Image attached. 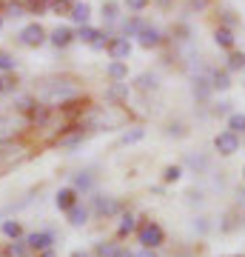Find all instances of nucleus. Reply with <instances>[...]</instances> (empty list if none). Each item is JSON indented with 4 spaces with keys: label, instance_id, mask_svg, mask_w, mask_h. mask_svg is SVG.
Returning <instances> with one entry per match:
<instances>
[{
    "label": "nucleus",
    "instance_id": "1",
    "mask_svg": "<svg viewBox=\"0 0 245 257\" xmlns=\"http://www.w3.org/2000/svg\"><path fill=\"white\" fill-rule=\"evenodd\" d=\"M137 240H140V246L143 248H157L165 243V231L160 223H151V220H143L137 226Z\"/></svg>",
    "mask_w": 245,
    "mask_h": 257
},
{
    "label": "nucleus",
    "instance_id": "2",
    "mask_svg": "<svg viewBox=\"0 0 245 257\" xmlns=\"http://www.w3.org/2000/svg\"><path fill=\"white\" fill-rule=\"evenodd\" d=\"M214 149H217L219 155H234V152H239V135H234V132H219L217 138H214Z\"/></svg>",
    "mask_w": 245,
    "mask_h": 257
},
{
    "label": "nucleus",
    "instance_id": "3",
    "mask_svg": "<svg viewBox=\"0 0 245 257\" xmlns=\"http://www.w3.org/2000/svg\"><path fill=\"white\" fill-rule=\"evenodd\" d=\"M43 40H46V32H43L40 23H29V26L20 32V43H23V46H40Z\"/></svg>",
    "mask_w": 245,
    "mask_h": 257
},
{
    "label": "nucleus",
    "instance_id": "4",
    "mask_svg": "<svg viewBox=\"0 0 245 257\" xmlns=\"http://www.w3.org/2000/svg\"><path fill=\"white\" fill-rule=\"evenodd\" d=\"M74 94H77V89H74V86H69V83H60V86H46V89H43V97L49 103L66 100V97H74Z\"/></svg>",
    "mask_w": 245,
    "mask_h": 257
},
{
    "label": "nucleus",
    "instance_id": "5",
    "mask_svg": "<svg viewBox=\"0 0 245 257\" xmlns=\"http://www.w3.org/2000/svg\"><path fill=\"white\" fill-rule=\"evenodd\" d=\"M109 55L111 60H126L128 55H131V43H128V37H114V40H109Z\"/></svg>",
    "mask_w": 245,
    "mask_h": 257
},
{
    "label": "nucleus",
    "instance_id": "6",
    "mask_svg": "<svg viewBox=\"0 0 245 257\" xmlns=\"http://www.w3.org/2000/svg\"><path fill=\"white\" fill-rule=\"evenodd\" d=\"M94 211L100 214V217H114L120 211V203L114 197H94Z\"/></svg>",
    "mask_w": 245,
    "mask_h": 257
},
{
    "label": "nucleus",
    "instance_id": "7",
    "mask_svg": "<svg viewBox=\"0 0 245 257\" xmlns=\"http://www.w3.org/2000/svg\"><path fill=\"white\" fill-rule=\"evenodd\" d=\"M140 46H145V49H151V46H160L163 43V35H160V29H154V26H148L145 23L143 29H140Z\"/></svg>",
    "mask_w": 245,
    "mask_h": 257
},
{
    "label": "nucleus",
    "instance_id": "8",
    "mask_svg": "<svg viewBox=\"0 0 245 257\" xmlns=\"http://www.w3.org/2000/svg\"><path fill=\"white\" fill-rule=\"evenodd\" d=\"M29 248H40V251H46V248H52V243H55V237H52V231H35V234H29L26 237Z\"/></svg>",
    "mask_w": 245,
    "mask_h": 257
},
{
    "label": "nucleus",
    "instance_id": "9",
    "mask_svg": "<svg viewBox=\"0 0 245 257\" xmlns=\"http://www.w3.org/2000/svg\"><path fill=\"white\" fill-rule=\"evenodd\" d=\"M106 74H109L114 83H123L128 77V66H126V60H111L109 63V69H106Z\"/></svg>",
    "mask_w": 245,
    "mask_h": 257
},
{
    "label": "nucleus",
    "instance_id": "10",
    "mask_svg": "<svg viewBox=\"0 0 245 257\" xmlns=\"http://www.w3.org/2000/svg\"><path fill=\"white\" fill-rule=\"evenodd\" d=\"M55 203H57V209L60 211H69L74 203H77V192H74V189H60L57 197H55Z\"/></svg>",
    "mask_w": 245,
    "mask_h": 257
},
{
    "label": "nucleus",
    "instance_id": "11",
    "mask_svg": "<svg viewBox=\"0 0 245 257\" xmlns=\"http://www.w3.org/2000/svg\"><path fill=\"white\" fill-rule=\"evenodd\" d=\"M66 217H69V223H72V226H83V223L89 220V209H86V206H80V203H74L72 209L66 211Z\"/></svg>",
    "mask_w": 245,
    "mask_h": 257
},
{
    "label": "nucleus",
    "instance_id": "12",
    "mask_svg": "<svg viewBox=\"0 0 245 257\" xmlns=\"http://www.w3.org/2000/svg\"><path fill=\"white\" fill-rule=\"evenodd\" d=\"M208 80H211V89H219V92H225L228 86H231V72H225V69H222V72H219V69H214Z\"/></svg>",
    "mask_w": 245,
    "mask_h": 257
},
{
    "label": "nucleus",
    "instance_id": "13",
    "mask_svg": "<svg viewBox=\"0 0 245 257\" xmlns=\"http://www.w3.org/2000/svg\"><path fill=\"white\" fill-rule=\"evenodd\" d=\"M234 32L231 29H225V26H219L217 32H214V43H217L219 49H234Z\"/></svg>",
    "mask_w": 245,
    "mask_h": 257
},
{
    "label": "nucleus",
    "instance_id": "14",
    "mask_svg": "<svg viewBox=\"0 0 245 257\" xmlns=\"http://www.w3.org/2000/svg\"><path fill=\"white\" fill-rule=\"evenodd\" d=\"M72 15H69V18L74 20V23H80V26H86V23H89V18H91V9L89 6H86V3H72Z\"/></svg>",
    "mask_w": 245,
    "mask_h": 257
},
{
    "label": "nucleus",
    "instance_id": "15",
    "mask_svg": "<svg viewBox=\"0 0 245 257\" xmlns=\"http://www.w3.org/2000/svg\"><path fill=\"white\" fill-rule=\"evenodd\" d=\"M72 40H74V32L69 26H57L55 32H52V43H55V46H69Z\"/></svg>",
    "mask_w": 245,
    "mask_h": 257
},
{
    "label": "nucleus",
    "instance_id": "16",
    "mask_svg": "<svg viewBox=\"0 0 245 257\" xmlns=\"http://www.w3.org/2000/svg\"><path fill=\"white\" fill-rule=\"evenodd\" d=\"M208 94H211L208 77H194V97H197V100H208Z\"/></svg>",
    "mask_w": 245,
    "mask_h": 257
},
{
    "label": "nucleus",
    "instance_id": "17",
    "mask_svg": "<svg viewBox=\"0 0 245 257\" xmlns=\"http://www.w3.org/2000/svg\"><path fill=\"white\" fill-rule=\"evenodd\" d=\"M15 132H18V120L15 117H0V140L15 138Z\"/></svg>",
    "mask_w": 245,
    "mask_h": 257
},
{
    "label": "nucleus",
    "instance_id": "18",
    "mask_svg": "<svg viewBox=\"0 0 245 257\" xmlns=\"http://www.w3.org/2000/svg\"><path fill=\"white\" fill-rule=\"evenodd\" d=\"M134 229H137V217L134 214H123V217H120V226H117V234L126 237V234H131Z\"/></svg>",
    "mask_w": 245,
    "mask_h": 257
},
{
    "label": "nucleus",
    "instance_id": "19",
    "mask_svg": "<svg viewBox=\"0 0 245 257\" xmlns=\"http://www.w3.org/2000/svg\"><path fill=\"white\" fill-rule=\"evenodd\" d=\"M242 69H245V52H231L225 72H242Z\"/></svg>",
    "mask_w": 245,
    "mask_h": 257
},
{
    "label": "nucleus",
    "instance_id": "20",
    "mask_svg": "<svg viewBox=\"0 0 245 257\" xmlns=\"http://www.w3.org/2000/svg\"><path fill=\"white\" fill-rule=\"evenodd\" d=\"M228 132H234V135H245V114H231L228 117Z\"/></svg>",
    "mask_w": 245,
    "mask_h": 257
},
{
    "label": "nucleus",
    "instance_id": "21",
    "mask_svg": "<svg viewBox=\"0 0 245 257\" xmlns=\"http://www.w3.org/2000/svg\"><path fill=\"white\" fill-rule=\"evenodd\" d=\"M106 97L109 100H123V97H128V83H114L109 92H106Z\"/></svg>",
    "mask_w": 245,
    "mask_h": 257
},
{
    "label": "nucleus",
    "instance_id": "22",
    "mask_svg": "<svg viewBox=\"0 0 245 257\" xmlns=\"http://www.w3.org/2000/svg\"><path fill=\"white\" fill-rule=\"evenodd\" d=\"M3 234L12 237V240H18L20 234H23V226H20L18 220H6V223H3Z\"/></svg>",
    "mask_w": 245,
    "mask_h": 257
},
{
    "label": "nucleus",
    "instance_id": "23",
    "mask_svg": "<svg viewBox=\"0 0 245 257\" xmlns=\"http://www.w3.org/2000/svg\"><path fill=\"white\" fill-rule=\"evenodd\" d=\"M143 26H145V20H140V18H131V20L126 23V26H123V32H126V37H137Z\"/></svg>",
    "mask_w": 245,
    "mask_h": 257
},
{
    "label": "nucleus",
    "instance_id": "24",
    "mask_svg": "<svg viewBox=\"0 0 245 257\" xmlns=\"http://www.w3.org/2000/svg\"><path fill=\"white\" fill-rule=\"evenodd\" d=\"M143 128H131V132H126L123 138H120V146H131V143H137V140H143Z\"/></svg>",
    "mask_w": 245,
    "mask_h": 257
},
{
    "label": "nucleus",
    "instance_id": "25",
    "mask_svg": "<svg viewBox=\"0 0 245 257\" xmlns=\"http://www.w3.org/2000/svg\"><path fill=\"white\" fill-rule=\"evenodd\" d=\"M94 251H97V257H114L120 251V246H117V243H97Z\"/></svg>",
    "mask_w": 245,
    "mask_h": 257
},
{
    "label": "nucleus",
    "instance_id": "26",
    "mask_svg": "<svg viewBox=\"0 0 245 257\" xmlns=\"http://www.w3.org/2000/svg\"><path fill=\"white\" fill-rule=\"evenodd\" d=\"M117 3H114V0H106V3H103V18H106V20H109V23H111V20H117Z\"/></svg>",
    "mask_w": 245,
    "mask_h": 257
},
{
    "label": "nucleus",
    "instance_id": "27",
    "mask_svg": "<svg viewBox=\"0 0 245 257\" xmlns=\"http://www.w3.org/2000/svg\"><path fill=\"white\" fill-rule=\"evenodd\" d=\"M180 177H182V169H180V166H168V169L163 172V180H165V183H177Z\"/></svg>",
    "mask_w": 245,
    "mask_h": 257
},
{
    "label": "nucleus",
    "instance_id": "28",
    "mask_svg": "<svg viewBox=\"0 0 245 257\" xmlns=\"http://www.w3.org/2000/svg\"><path fill=\"white\" fill-rule=\"evenodd\" d=\"M9 254L12 257H26L29 254V243H20V240H15L9 246Z\"/></svg>",
    "mask_w": 245,
    "mask_h": 257
},
{
    "label": "nucleus",
    "instance_id": "29",
    "mask_svg": "<svg viewBox=\"0 0 245 257\" xmlns=\"http://www.w3.org/2000/svg\"><path fill=\"white\" fill-rule=\"evenodd\" d=\"M15 63H18V60H15L9 52H0V72H12V69H15Z\"/></svg>",
    "mask_w": 245,
    "mask_h": 257
},
{
    "label": "nucleus",
    "instance_id": "30",
    "mask_svg": "<svg viewBox=\"0 0 245 257\" xmlns=\"http://www.w3.org/2000/svg\"><path fill=\"white\" fill-rule=\"evenodd\" d=\"M77 37H80L83 43H91V40L97 37V29H91L89 23H86V26H80V32H77Z\"/></svg>",
    "mask_w": 245,
    "mask_h": 257
},
{
    "label": "nucleus",
    "instance_id": "31",
    "mask_svg": "<svg viewBox=\"0 0 245 257\" xmlns=\"http://www.w3.org/2000/svg\"><path fill=\"white\" fill-rule=\"evenodd\" d=\"M74 186H77V189H83V192H86V189H91L89 172H80V175H74Z\"/></svg>",
    "mask_w": 245,
    "mask_h": 257
},
{
    "label": "nucleus",
    "instance_id": "32",
    "mask_svg": "<svg viewBox=\"0 0 245 257\" xmlns=\"http://www.w3.org/2000/svg\"><path fill=\"white\" fill-rule=\"evenodd\" d=\"M137 86H140V89H157V77L154 74H143V77L137 80Z\"/></svg>",
    "mask_w": 245,
    "mask_h": 257
},
{
    "label": "nucleus",
    "instance_id": "33",
    "mask_svg": "<svg viewBox=\"0 0 245 257\" xmlns=\"http://www.w3.org/2000/svg\"><path fill=\"white\" fill-rule=\"evenodd\" d=\"M26 9H29V12H35V15H40V12L49 9V3H46V0H29Z\"/></svg>",
    "mask_w": 245,
    "mask_h": 257
},
{
    "label": "nucleus",
    "instance_id": "34",
    "mask_svg": "<svg viewBox=\"0 0 245 257\" xmlns=\"http://www.w3.org/2000/svg\"><path fill=\"white\" fill-rule=\"evenodd\" d=\"M18 106H15V109H20V111H29V109H35V100H32V97H18Z\"/></svg>",
    "mask_w": 245,
    "mask_h": 257
},
{
    "label": "nucleus",
    "instance_id": "35",
    "mask_svg": "<svg viewBox=\"0 0 245 257\" xmlns=\"http://www.w3.org/2000/svg\"><path fill=\"white\" fill-rule=\"evenodd\" d=\"M49 6H52L55 12H66V9H72V0H52Z\"/></svg>",
    "mask_w": 245,
    "mask_h": 257
},
{
    "label": "nucleus",
    "instance_id": "36",
    "mask_svg": "<svg viewBox=\"0 0 245 257\" xmlns=\"http://www.w3.org/2000/svg\"><path fill=\"white\" fill-rule=\"evenodd\" d=\"M222 23H225V29L236 26V18H234V12H222Z\"/></svg>",
    "mask_w": 245,
    "mask_h": 257
},
{
    "label": "nucleus",
    "instance_id": "37",
    "mask_svg": "<svg viewBox=\"0 0 245 257\" xmlns=\"http://www.w3.org/2000/svg\"><path fill=\"white\" fill-rule=\"evenodd\" d=\"M126 3H128V9H134V12H140V9L148 6V0H126Z\"/></svg>",
    "mask_w": 245,
    "mask_h": 257
},
{
    "label": "nucleus",
    "instance_id": "38",
    "mask_svg": "<svg viewBox=\"0 0 245 257\" xmlns=\"http://www.w3.org/2000/svg\"><path fill=\"white\" fill-rule=\"evenodd\" d=\"M208 3H211V0H188V6H191V9H205Z\"/></svg>",
    "mask_w": 245,
    "mask_h": 257
},
{
    "label": "nucleus",
    "instance_id": "39",
    "mask_svg": "<svg viewBox=\"0 0 245 257\" xmlns=\"http://www.w3.org/2000/svg\"><path fill=\"white\" fill-rule=\"evenodd\" d=\"M228 109H231V103H219L214 111H217V114H228Z\"/></svg>",
    "mask_w": 245,
    "mask_h": 257
},
{
    "label": "nucleus",
    "instance_id": "40",
    "mask_svg": "<svg viewBox=\"0 0 245 257\" xmlns=\"http://www.w3.org/2000/svg\"><path fill=\"white\" fill-rule=\"evenodd\" d=\"M134 257H157V254H154V248H143V251H140V254H134Z\"/></svg>",
    "mask_w": 245,
    "mask_h": 257
},
{
    "label": "nucleus",
    "instance_id": "41",
    "mask_svg": "<svg viewBox=\"0 0 245 257\" xmlns=\"http://www.w3.org/2000/svg\"><path fill=\"white\" fill-rule=\"evenodd\" d=\"M114 257H134V254H131V251H126V248H120V251H117Z\"/></svg>",
    "mask_w": 245,
    "mask_h": 257
},
{
    "label": "nucleus",
    "instance_id": "42",
    "mask_svg": "<svg viewBox=\"0 0 245 257\" xmlns=\"http://www.w3.org/2000/svg\"><path fill=\"white\" fill-rule=\"evenodd\" d=\"M40 257H57V254H55V251H52V248H46V251H43V254H40Z\"/></svg>",
    "mask_w": 245,
    "mask_h": 257
},
{
    "label": "nucleus",
    "instance_id": "43",
    "mask_svg": "<svg viewBox=\"0 0 245 257\" xmlns=\"http://www.w3.org/2000/svg\"><path fill=\"white\" fill-rule=\"evenodd\" d=\"M72 257H89V251H72Z\"/></svg>",
    "mask_w": 245,
    "mask_h": 257
},
{
    "label": "nucleus",
    "instance_id": "44",
    "mask_svg": "<svg viewBox=\"0 0 245 257\" xmlns=\"http://www.w3.org/2000/svg\"><path fill=\"white\" fill-rule=\"evenodd\" d=\"M242 180H245V166H242Z\"/></svg>",
    "mask_w": 245,
    "mask_h": 257
},
{
    "label": "nucleus",
    "instance_id": "45",
    "mask_svg": "<svg viewBox=\"0 0 245 257\" xmlns=\"http://www.w3.org/2000/svg\"><path fill=\"white\" fill-rule=\"evenodd\" d=\"M0 92H3V80H0Z\"/></svg>",
    "mask_w": 245,
    "mask_h": 257
},
{
    "label": "nucleus",
    "instance_id": "46",
    "mask_svg": "<svg viewBox=\"0 0 245 257\" xmlns=\"http://www.w3.org/2000/svg\"><path fill=\"white\" fill-rule=\"evenodd\" d=\"M236 257H245V254H236Z\"/></svg>",
    "mask_w": 245,
    "mask_h": 257
},
{
    "label": "nucleus",
    "instance_id": "47",
    "mask_svg": "<svg viewBox=\"0 0 245 257\" xmlns=\"http://www.w3.org/2000/svg\"><path fill=\"white\" fill-rule=\"evenodd\" d=\"M0 26H3V20H0Z\"/></svg>",
    "mask_w": 245,
    "mask_h": 257
},
{
    "label": "nucleus",
    "instance_id": "48",
    "mask_svg": "<svg viewBox=\"0 0 245 257\" xmlns=\"http://www.w3.org/2000/svg\"><path fill=\"white\" fill-rule=\"evenodd\" d=\"M242 72H245V69H242Z\"/></svg>",
    "mask_w": 245,
    "mask_h": 257
}]
</instances>
